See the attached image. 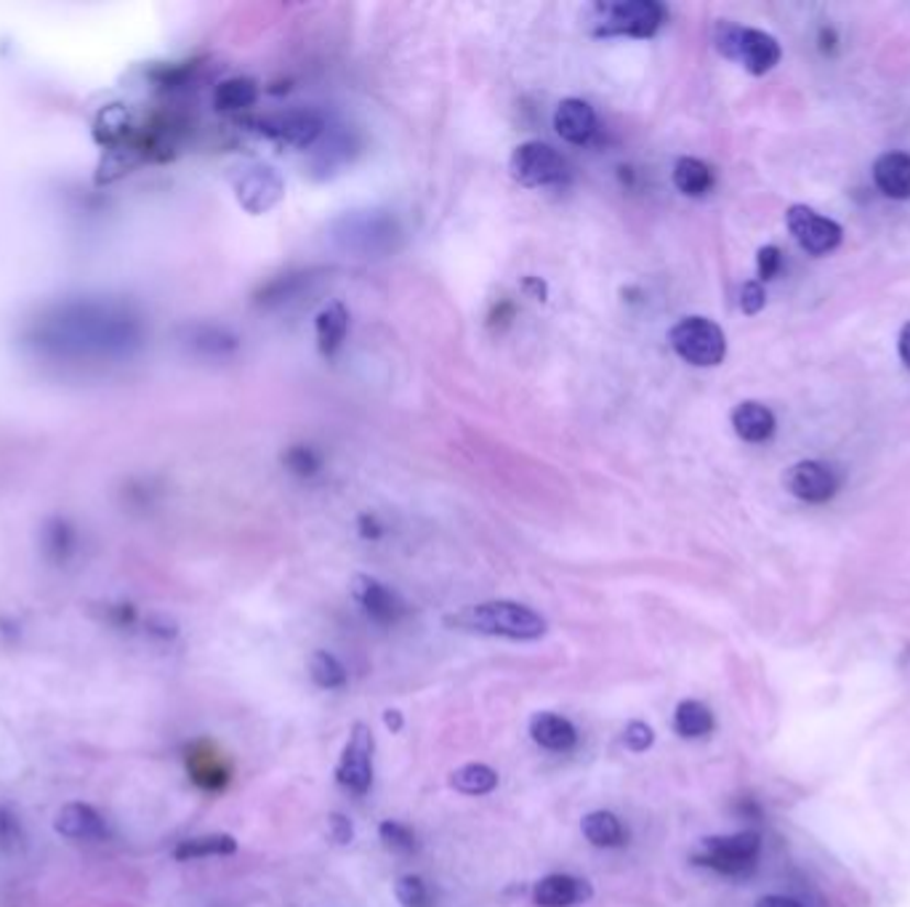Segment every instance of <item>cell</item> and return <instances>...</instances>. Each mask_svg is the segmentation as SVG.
<instances>
[{"label": "cell", "mask_w": 910, "mask_h": 907, "mask_svg": "<svg viewBox=\"0 0 910 907\" xmlns=\"http://www.w3.org/2000/svg\"><path fill=\"white\" fill-rule=\"evenodd\" d=\"M395 894L402 907H432V894H429V886L423 884L421 875H402L397 881Z\"/></svg>", "instance_id": "cell-29"}, {"label": "cell", "mask_w": 910, "mask_h": 907, "mask_svg": "<svg viewBox=\"0 0 910 907\" xmlns=\"http://www.w3.org/2000/svg\"><path fill=\"white\" fill-rule=\"evenodd\" d=\"M309 676L322 689H341L346 687V668L333 657L331 652L318 650L309 657Z\"/></svg>", "instance_id": "cell-26"}, {"label": "cell", "mask_w": 910, "mask_h": 907, "mask_svg": "<svg viewBox=\"0 0 910 907\" xmlns=\"http://www.w3.org/2000/svg\"><path fill=\"white\" fill-rule=\"evenodd\" d=\"M56 833L69 841H101L107 839V820L91 804L69 801L59 809L54 820Z\"/></svg>", "instance_id": "cell-14"}, {"label": "cell", "mask_w": 910, "mask_h": 907, "mask_svg": "<svg viewBox=\"0 0 910 907\" xmlns=\"http://www.w3.org/2000/svg\"><path fill=\"white\" fill-rule=\"evenodd\" d=\"M262 131L280 144L290 147H309L322 133V120L314 112H282L262 120Z\"/></svg>", "instance_id": "cell-11"}, {"label": "cell", "mask_w": 910, "mask_h": 907, "mask_svg": "<svg viewBox=\"0 0 910 907\" xmlns=\"http://www.w3.org/2000/svg\"><path fill=\"white\" fill-rule=\"evenodd\" d=\"M874 181L887 198H910V155L906 152H887L874 165Z\"/></svg>", "instance_id": "cell-17"}, {"label": "cell", "mask_w": 910, "mask_h": 907, "mask_svg": "<svg viewBox=\"0 0 910 907\" xmlns=\"http://www.w3.org/2000/svg\"><path fill=\"white\" fill-rule=\"evenodd\" d=\"M717 721H713L711 708L700 700H681L674 710V729L676 734L687 740L706 738V734L713 732Z\"/></svg>", "instance_id": "cell-23"}, {"label": "cell", "mask_w": 910, "mask_h": 907, "mask_svg": "<svg viewBox=\"0 0 910 907\" xmlns=\"http://www.w3.org/2000/svg\"><path fill=\"white\" fill-rule=\"evenodd\" d=\"M554 129L567 144H589L597 133V112L589 101L584 99H565L559 101L554 112Z\"/></svg>", "instance_id": "cell-15"}, {"label": "cell", "mask_w": 910, "mask_h": 907, "mask_svg": "<svg viewBox=\"0 0 910 907\" xmlns=\"http://www.w3.org/2000/svg\"><path fill=\"white\" fill-rule=\"evenodd\" d=\"M384 725H387V729H389V732H391V734L402 732V727H404V719H402V714H400V710H395V708L384 710Z\"/></svg>", "instance_id": "cell-39"}, {"label": "cell", "mask_w": 910, "mask_h": 907, "mask_svg": "<svg viewBox=\"0 0 910 907\" xmlns=\"http://www.w3.org/2000/svg\"><path fill=\"white\" fill-rule=\"evenodd\" d=\"M282 192H286V187H282L280 174L275 168H267V165L251 168L237 187V198L251 213L269 211L271 206L280 202Z\"/></svg>", "instance_id": "cell-13"}, {"label": "cell", "mask_w": 910, "mask_h": 907, "mask_svg": "<svg viewBox=\"0 0 910 907\" xmlns=\"http://www.w3.org/2000/svg\"><path fill=\"white\" fill-rule=\"evenodd\" d=\"M328 836H331V841H336L339 847H346V843H352L354 825L349 822V817L339 815V811L328 815Z\"/></svg>", "instance_id": "cell-34"}, {"label": "cell", "mask_w": 910, "mask_h": 907, "mask_svg": "<svg viewBox=\"0 0 910 907\" xmlns=\"http://www.w3.org/2000/svg\"><path fill=\"white\" fill-rule=\"evenodd\" d=\"M522 288L528 290V294H533L539 301H546L548 288H546V283H541V277H524Z\"/></svg>", "instance_id": "cell-38"}, {"label": "cell", "mask_w": 910, "mask_h": 907, "mask_svg": "<svg viewBox=\"0 0 910 907\" xmlns=\"http://www.w3.org/2000/svg\"><path fill=\"white\" fill-rule=\"evenodd\" d=\"M282 463L296 477H312L320 472V455L307 445H293L282 453Z\"/></svg>", "instance_id": "cell-31"}, {"label": "cell", "mask_w": 910, "mask_h": 907, "mask_svg": "<svg viewBox=\"0 0 910 907\" xmlns=\"http://www.w3.org/2000/svg\"><path fill=\"white\" fill-rule=\"evenodd\" d=\"M24 847V828L19 815L5 804H0V852H16Z\"/></svg>", "instance_id": "cell-30"}, {"label": "cell", "mask_w": 910, "mask_h": 907, "mask_svg": "<svg viewBox=\"0 0 910 907\" xmlns=\"http://www.w3.org/2000/svg\"><path fill=\"white\" fill-rule=\"evenodd\" d=\"M786 487L807 504H825L842 487V472L823 461H801L788 468Z\"/></svg>", "instance_id": "cell-9"}, {"label": "cell", "mask_w": 910, "mask_h": 907, "mask_svg": "<svg viewBox=\"0 0 910 907\" xmlns=\"http://www.w3.org/2000/svg\"><path fill=\"white\" fill-rule=\"evenodd\" d=\"M373 751H376V738L370 727L357 721L352 727L349 740H346L344 753L336 766V779L341 788H346L354 796H365L373 785Z\"/></svg>", "instance_id": "cell-7"}, {"label": "cell", "mask_w": 910, "mask_h": 907, "mask_svg": "<svg viewBox=\"0 0 910 907\" xmlns=\"http://www.w3.org/2000/svg\"><path fill=\"white\" fill-rule=\"evenodd\" d=\"M764 303H767V294H764V285L756 283V280L745 283L743 290H741V309H743V312L745 314L762 312Z\"/></svg>", "instance_id": "cell-33"}, {"label": "cell", "mask_w": 910, "mask_h": 907, "mask_svg": "<svg viewBox=\"0 0 910 907\" xmlns=\"http://www.w3.org/2000/svg\"><path fill=\"white\" fill-rule=\"evenodd\" d=\"M357 528H359V535H363L365 541H378V538L384 535L381 522H378L373 513H363V517H359V522H357Z\"/></svg>", "instance_id": "cell-36"}, {"label": "cell", "mask_w": 910, "mask_h": 907, "mask_svg": "<svg viewBox=\"0 0 910 907\" xmlns=\"http://www.w3.org/2000/svg\"><path fill=\"white\" fill-rule=\"evenodd\" d=\"M511 179L528 189L554 187L567 176V163L554 147L543 142H524L509 157Z\"/></svg>", "instance_id": "cell-6"}, {"label": "cell", "mask_w": 910, "mask_h": 907, "mask_svg": "<svg viewBox=\"0 0 910 907\" xmlns=\"http://www.w3.org/2000/svg\"><path fill=\"white\" fill-rule=\"evenodd\" d=\"M378 836H381L384 847L391 849V852L410 854L415 849V833L408 828V825L397 820H384L378 825Z\"/></svg>", "instance_id": "cell-28"}, {"label": "cell", "mask_w": 910, "mask_h": 907, "mask_svg": "<svg viewBox=\"0 0 910 907\" xmlns=\"http://www.w3.org/2000/svg\"><path fill=\"white\" fill-rule=\"evenodd\" d=\"M352 596L357 599V605L363 607V612L378 626H395L397 620H402L404 612H408V605L402 601V596L391 591L389 586H384L381 580H376V577L370 575L352 577Z\"/></svg>", "instance_id": "cell-10"}, {"label": "cell", "mask_w": 910, "mask_h": 907, "mask_svg": "<svg viewBox=\"0 0 910 907\" xmlns=\"http://www.w3.org/2000/svg\"><path fill=\"white\" fill-rule=\"evenodd\" d=\"M780 264H783V256L775 245H767L758 251L756 266H758V277H762V280H773L777 272H780Z\"/></svg>", "instance_id": "cell-35"}, {"label": "cell", "mask_w": 910, "mask_h": 907, "mask_svg": "<svg viewBox=\"0 0 910 907\" xmlns=\"http://www.w3.org/2000/svg\"><path fill=\"white\" fill-rule=\"evenodd\" d=\"M346 333H349V312H346V307L341 301L328 303L314 317V335H318V349L322 357H336L339 349L344 346Z\"/></svg>", "instance_id": "cell-18"}, {"label": "cell", "mask_w": 910, "mask_h": 907, "mask_svg": "<svg viewBox=\"0 0 910 907\" xmlns=\"http://www.w3.org/2000/svg\"><path fill=\"white\" fill-rule=\"evenodd\" d=\"M187 770L192 775L195 783L206 790H219L224 788L226 779H230V772H226L224 761L211 748L202 742V745H195L192 751L187 753Z\"/></svg>", "instance_id": "cell-20"}, {"label": "cell", "mask_w": 910, "mask_h": 907, "mask_svg": "<svg viewBox=\"0 0 910 907\" xmlns=\"http://www.w3.org/2000/svg\"><path fill=\"white\" fill-rule=\"evenodd\" d=\"M445 626L453 631L479 633V637H501L514 642H533L546 633V620L520 601H482L469 605L464 610L451 612Z\"/></svg>", "instance_id": "cell-1"}, {"label": "cell", "mask_w": 910, "mask_h": 907, "mask_svg": "<svg viewBox=\"0 0 910 907\" xmlns=\"http://www.w3.org/2000/svg\"><path fill=\"white\" fill-rule=\"evenodd\" d=\"M713 41H717V48L726 59L741 62L751 75L769 73L780 62V46H777L773 35L762 33V30L719 22L717 30H713Z\"/></svg>", "instance_id": "cell-3"}, {"label": "cell", "mask_w": 910, "mask_h": 907, "mask_svg": "<svg viewBox=\"0 0 910 907\" xmlns=\"http://www.w3.org/2000/svg\"><path fill=\"white\" fill-rule=\"evenodd\" d=\"M655 742V729L647 725V721H629L623 729V745L629 748L631 753H644L647 748H653Z\"/></svg>", "instance_id": "cell-32"}, {"label": "cell", "mask_w": 910, "mask_h": 907, "mask_svg": "<svg viewBox=\"0 0 910 907\" xmlns=\"http://www.w3.org/2000/svg\"><path fill=\"white\" fill-rule=\"evenodd\" d=\"M732 427L745 442H767L775 434V416L762 402H741L732 410Z\"/></svg>", "instance_id": "cell-19"}, {"label": "cell", "mask_w": 910, "mask_h": 907, "mask_svg": "<svg viewBox=\"0 0 910 907\" xmlns=\"http://www.w3.org/2000/svg\"><path fill=\"white\" fill-rule=\"evenodd\" d=\"M593 897L589 881L567 873H552L533 886V903L539 907H573Z\"/></svg>", "instance_id": "cell-12"}, {"label": "cell", "mask_w": 910, "mask_h": 907, "mask_svg": "<svg viewBox=\"0 0 910 907\" xmlns=\"http://www.w3.org/2000/svg\"><path fill=\"white\" fill-rule=\"evenodd\" d=\"M666 22V9L655 0H618L589 9V30L597 37H653Z\"/></svg>", "instance_id": "cell-2"}, {"label": "cell", "mask_w": 910, "mask_h": 907, "mask_svg": "<svg viewBox=\"0 0 910 907\" xmlns=\"http://www.w3.org/2000/svg\"><path fill=\"white\" fill-rule=\"evenodd\" d=\"M758 854H762V836L754 830H743L735 836L706 839L700 843V852L695 854V862L726 875V878H741V875L756 871Z\"/></svg>", "instance_id": "cell-4"}, {"label": "cell", "mask_w": 910, "mask_h": 907, "mask_svg": "<svg viewBox=\"0 0 910 907\" xmlns=\"http://www.w3.org/2000/svg\"><path fill=\"white\" fill-rule=\"evenodd\" d=\"M580 830H584L586 841H589L591 847L618 849L625 843L623 825L615 815H612V811H604V809L591 811V815H586L584 822H580Z\"/></svg>", "instance_id": "cell-22"}, {"label": "cell", "mask_w": 910, "mask_h": 907, "mask_svg": "<svg viewBox=\"0 0 910 907\" xmlns=\"http://www.w3.org/2000/svg\"><path fill=\"white\" fill-rule=\"evenodd\" d=\"M672 349L685 363L695 367H713L724 360L726 339L724 330L708 317H685L668 333Z\"/></svg>", "instance_id": "cell-5"}, {"label": "cell", "mask_w": 910, "mask_h": 907, "mask_svg": "<svg viewBox=\"0 0 910 907\" xmlns=\"http://www.w3.org/2000/svg\"><path fill=\"white\" fill-rule=\"evenodd\" d=\"M256 99L258 86L248 78H232L221 82L217 91L219 110H248V107L256 104Z\"/></svg>", "instance_id": "cell-27"}, {"label": "cell", "mask_w": 910, "mask_h": 907, "mask_svg": "<svg viewBox=\"0 0 910 907\" xmlns=\"http://www.w3.org/2000/svg\"><path fill=\"white\" fill-rule=\"evenodd\" d=\"M451 785L464 796H488L498 788V772L488 764H466L453 772Z\"/></svg>", "instance_id": "cell-25"}, {"label": "cell", "mask_w": 910, "mask_h": 907, "mask_svg": "<svg viewBox=\"0 0 910 907\" xmlns=\"http://www.w3.org/2000/svg\"><path fill=\"white\" fill-rule=\"evenodd\" d=\"M900 357H902V363L908 365V370H910V322L906 328L900 330Z\"/></svg>", "instance_id": "cell-40"}, {"label": "cell", "mask_w": 910, "mask_h": 907, "mask_svg": "<svg viewBox=\"0 0 910 907\" xmlns=\"http://www.w3.org/2000/svg\"><path fill=\"white\" fill-rule=\"evenodd\" d=\"M674 187L687 198H703L713 187V170L698 157H681L674 165Z\"/></svg>", "instance_id": "cell-24"}, {"label": "cell", "mask_w": 910, "mask_h": 907, "mask_svg": "<svg viewBox=\"0 0 910 907\" xmlns=\"http://www.w3.org/2000/svg\"><path fill=\"white\" fill-rule=\"evenodd\" d=\"M756 907H804L799 899L786 897V894H769V897H762Z\"/></svg>", "instance_id": "cell-37"}, {"label": "cell", "mask_w": 910, "mask_h": 907, "mask_svg": "<svg viewBox=\"0 0 910 907\" xmlns=\"http://www.w3.org/2000/svg\"><path fill=\"white\" fill-rule=\"evenodd\" d=\"M530 738L535 745L546 748L552 753H567L578 745V729L565 716L552 714V710H541L530 719Z\"/></svg>", "instance_id": "cell-16"}, {"label": "cell", "mask_w": 910, "mask_h": 907, "mask_svg": "<svg viewBox=\"0 0 910 907\" xmlns=\"http://www.w3.org/2000/svg\"><path fill=\"white\" fill-rule=\"evenodd\" d=\"M237 852L235 836L230 833H208V836H195V839H185L176 843L174 858L179 862L189 860H202V858H230V854Z\"/></svg>", "instance_id": "cell-21"}, {"label": "cell", "mask_w": 910, "mask_h": 907, "mask_svg": "<svg viewBox=\"0 0 910 907\" xmlns=\"http://www.w3.org/2000/svg\"><path fill=\"white\" fill-rule=\"evenodd\" d=\"M786 224L796 237V243L804 247L807 253H812V256H825V253L836 251L839 243H842V226L836 221L825 219V215L814 213L807 206L788 208Z\"/></svg>", "instance_id": "cell-8"}]
</instances>
